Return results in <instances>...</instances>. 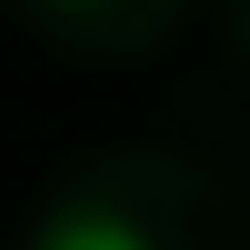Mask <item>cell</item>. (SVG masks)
<instances>
[{
  "instance_id": "obj_1",
  "label": "cell",
  "mask_w": 250,
  "mask_h": 250,
  "mask_svg": "<svg viewBox=\"0 0 250 250\" xmlns=\"http://www.w3.org/2000/svg\"><path fill=\"white\" fill-rule=\"evenodd\" d=\"M30 250H150V230H140V220H120V210L70 200V210H50V220H40V240H30Z\"/></svg>"
}]
</instances>
